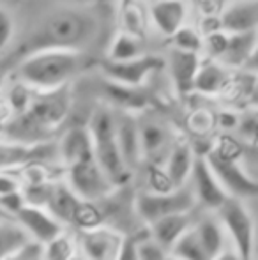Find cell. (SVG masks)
I'll use <instances>...</instances> for the list:
<instances>
[{
  "mask_svg": "<svg viewBox=\"0 0 258 260\" xmlns=\"http://www.w3.org/2000/svg\"><path fill=\"white\" fill-rule=\"evenodd\" d=\"M104 92L114 106L121 108L122 112H138L147 106V96L141 90V87L122 85L114 80L104 78Z\"/></svg>",
  "mask_w": 258,
  "mask_h": 260,
  "instance_id": "obj_25",
  "label": "cell"
},
{
  "mask_svg": "<svg viewBox=\"0 0 258 260\" xmlns=\"http://www.w3.org/2000/svg\"><path fill=\"white\" fill-rule=\"evenodd\" d=\"M193 223L195 221L191 219L190 212H177V214H170V216H165V218L156 219L154 223L149 225V230H151L152 239L161 244L165 250L170 251L173 243H175Z\"/></svg>",
  "mask_w": 258,
  "mask_h": 260,
  "instance_id": "obj_23",
  "label": "cell"
},
{
  "mask_svg": "<svg viewBox=\"0 0 258 260\" xmlns=\"http://www.w3.org/2000/svg\"><path fill=\"white\" fill-rule=\"evenodd\" d=\"M117 260H138L136 239L126 237L124 243H122V246H121V251H119V255H117Z\"/></svg>",
  "mask_w": 258,
  "mask_h": 260,
  "instance_id": "obj_37",
  "label": "cell"
},
{
  "mask_svg": "<svg viewBox=\"0 0 258 260\" xmlns=\"http://www.w3.org/2000/svg\"><path fill=\"white\" fill-rule=\"evenodd\" d=\"M21 188V181L14 175H11L9 172L0 170V197L6 195V193H11L14 189Z\"/></svg>",
  "mask_w": 258,
  "mask_h": 260,
  "instance_id": "obj_36",
  "label": "cell"
},
{
  "mask_svg": "<svg viewBox=\"0 0 258 260\" xmlns=\"http://www.w3.org/2000/svg\"><path fill=\"white\" fill-rule=\"evenodd\" d=\"M14 30H16V25H14L13 14L6 7H0V52H4L7 45L13 41Z\"/></svg>",
  "mask_w": 258,
  "mask_h": 260,
  "instance_id": "obj_33",
  "label": "cell"
},
{
  "mask_svg": "<svg viewBox=\"0 0 258 260\" xmlns=\"http://www.w3.org/2000/svg\"><path fill=\"white\" fill-rule=\"evenodd\" d=\"M30 236L18 221L0 219V260H6L13 253L30 243Z\"/></svg>",
  "mask_w": 258,
  "mask_h": 260,
  "instance_id": "obj_27",
  "label": "cell"
},
{
  "mask_svg": "<svg viewBox=\"0 0 258 260\" xmlns=\"http://www.w3.org/2000/svg\"><path fill=\"white\" fill-rule=\"evenodd\" d=\"M205 157L230 197L246 200L258 195V181L246 174L235 157L221 151H210Z\"/></svg>",
  "mask_w": 258,
  "mask_h": 260,
  "instance_id": "obj_8",
  "label": "cell"
},
{
  "mask_svg": "<svg viewBox=\"0 0 258 260\" xmlns=\"http://www.w3.org/2000/svg\"><path fill=\"white\" fill-rule=\"evenodd\" d=\"M25 206H27V199H25L21 188L0 197V209H4L11 216H16Z\"/></svg>",
  "mask_w": 258,
  "mask_h": 260,
  "instance_id": "obj_34",
  "label": "cell"
},
{
  "mask_svg": "<svg viewBox=\"0 0 258 260\" xmlns=\"http://www.w3.org/2000/svg\"><path fill=\"white\" fill-rule=\"evenodd\" d=\"M196 197L191 184L179 186V188H166L163 191H147L140 193L134 200L136 214L147 225L156 219L165 218L177 212H191L196 206Z\"/></svg>",
  "mask_w": 258,
  "mask_h": 260,
  "instance_id": "obj_5",
  "label": "cell"
},
{
  "mask_svg": "<svg viewBox=\"0 0 258 260\" xmlns=\"http://www.w3.org/2000/svg\"><path fill=\"white\" fill-rule=\"evenodd\" d=\"M221 28L227 32L258 30V0H228L219 13Z\"/></svg>",
  "mask_w": 258,
  "mask_h": 260,
  "instance_id": "obj_14",
  "label": "cell"
},
{
  "mask_svg": "<svg viewBox=\"0 0 258 260\" xmlns=\"http://www.w3.org/2000/svg\"><path fill=\"white\" fill-rule=\"evenodd\" d=\"M202 64V55L182 52V50L172 48L168 55V69L170 78L180 96H188L195 90V78Z\"/></svg>",
  "mask_w": 258,
  "mask_h": 260,
  "instance_id": "obj_15",
  "label": "cell"
},
{
  "mask_svg": "<svg viewBox=\"0 0 258 260\" xmlns=\"http://www.w3.org/2000/svg\"><path fill=\"white\" fill-rule=\"evenodd\" d=\"M248 103L253 110L258 108V75H255V78H253V85H251V90H249Z\"/></svg>",
  "mask_w": 258,
  "mask_h": 260,
  "instance_id": "obj_41",
  "label": "cell"
},
{
  "mask_svg": "<svg viewBox=\"0 0 258 260\" xmlns=\"http://www.w3.org/2000/svg\"><path fill=\"white\" fill-rule=\"evenodd\" d=\"M85 204H87L85 200L80 199L65 184V181H62V182H53L52 193H50V199L46 202V209L65 225V223L80 221L82 219V216L85 214V207H83Z\"/></svg>",
  "mask_w": 258,
  "mask_h": 260,
  "instance_id": "obj_18",
  "label": "cell"
},
{
  "mask_svg": "<svg viewBox=\"0 0 258 260\" xmlns=\"http://www.w3.org/2000/svg\"><path fill=\"white\" fill-rule=\"evenodd\" d=\"M219 2H221V4H225V2H228V0H219Z\"/></svg>",
  "mask_w": 258,
  "mask_h": 260,
  "instance_id": "obj_46",
  "label": "cell"
},
{
  "mask_svg": "<svg viewBox=\"0 0 258 260\" xmlns=\"http://www.w3.org/2000/svg\"><path fill=\"white\" fill-rule=\"evenodd\" d=\"M136 251L138 260H166L170 255L168 250H165L161 244L152 239V236H149L147 239L136 241Z\"/></svg>",
  "mask_w": 258,
  "mask_h": 260,
  "instance_id": "obj_32",
  "label": "cell"
},
{
  "mask_svg": "<svg viewBox=\"0 0 258 260\" xmlns=\"http://www.w3.org/2000/svg\"><path fill=\"white\" fill-rule=\"evenodd\" d=\"M149 16L159 34L172 38L180 27L186 25L188 9L182 0H158L151 6Z\"/></svg>",
  "mask_w": 258,
  "mask_h": 260,
  "instance_id": "obj_20",
  "label": "cell"
},
{
  "mask_svg": "<svg viewBox=\"0 0 258 260\" xmlns=\"http://www.w3.org/2000/svg\"><path fill=\"white\" fill-rule=\"evenodd\" d=\"M173 41V48L182 50V52L200 53L203 52V36L193 27H180L175 34L170 38Z\"/></svg>",
  "mask_w": 258,
  "mask_h": 260,
  "instance_id": "obj_31",
  "label": "cell"
},
{
  "mask_svg": "<svg viewBox=\"0 0 258 260\" xmlns=\"http://www.w3.org/2000/svg\"><path fill=\"white\" fill-rule=\"evenodd\" d=\"M168 253L180 260H212V257L203 248L198 234H196L195 223L173 243V246L170 248Z\"/></svg>",
  "mask_w": 258,
  "mask_h": 260,
  "instance_id": "obj_28",
  "label": "cell"
},
{
  "mask_svg": "<svg viewBox=\"0 0 258 260\" xmlns=\"http://www.w3.org/2000/svg\"><path fill=\"white\" fill-rule=\"evenodd\" d=\"M2 80H4V69H2V66H0V85H2Z\"/></svg>",
  "mask_w": 258,
  "mask_h": 260,
  "instance_id": "obj_42",
  "label": "cell"
},
{
  "mask_svg": "<svg viewBox=\"0 0 258 260\" xmlns=\"http://www.w3.org/2000/svg\"><path fill=\"white\" fill-rule=\"evenodd\" d=\"M230 69L217 60H202L195 78V90L203 96H217L230 87Z\"/></svg>",
  "mask_w": 258,
  "mask_h": 260,
  "instance_id": "obj_21",
  "label": "cell"
},
{
  "mask_svg": "<svg viewBox=\"0 0 258 260\" xmlns=\"http://www.w3.org/2000/svg\"><path fill=\"white\" fill-rule=\"evenodd\" d=\"M82 50L41 48L28 52L16 68V78L35 92H48L71 85L83 69Z\"/></svg>",
  "mask_w": 258,
  "mask_h": 260,
  "instance_id": "obj_3",
  "label": "cell"
},
{
  "mask_svg": "<svg viewBox=\"0 0 258 260\" xmlns=\"http://www.w3.org/2000/svg\"><path fill=\"white\" fill-rule=\"evenodd\" d=\"M94 144V156L115 188H121L131 179L133 172L126 165L117 144V115L110 108H96L87 124Z\"/></svg>",
  "mask_w": 258,
  "mask_h": 260,
  "instance_id": "obj_4",
  "label": "cell"
},
{
  "mask_svg": "<svg viewBox=\"0 0 258 260\" xmlns=\"http://www.w3.org/2000/svg\"><path fill=\"white\" fill-rule=\"evenodd\" d=\"M255 255L258 257V244H256V248H255Z\"/></svg>",
  "mask_w": 258,
  "mask_h": 260,
  "instance_id": "obj_44",
  "label": "cell"
},
{
  "mask_svg": "<svg viewBox=\"0 0 258 260\" xmlns=\"http://www.w3.org/2000/svg\"><path fill=\"white\" fill-rule=\"evenodd\" d=\"M195 230L198 234L200 241H202L203 248L207 250V253L210 257H216L217 253L225 250V248L230 246V239H228V234L225 230L223 221L219 219V216L209 214L203 216L202 219L195 221Z\"/></svg>",
  "mask_w": 258,
  "mask_h": 260,
  "instance_id": "obj_24",
  "label": "cell"
},
{
  "mask_svg": "<svg viewBox=\"0 0 258 260\" xmlns=\"http://www.w3.org/2000/svg\"><path fill=\"white\" fill-rule=\"evenodd\" d=\"M71 105L69 85L48 92H35L28 108L9 120L4 138L27 145L43 144L65 120Z\"/></svg>",
  "mask_w": 258,
  "mask_h": 260,
  "instance_id": "obj_2",
  "label": "cell"
},
{
  "mask_svg": "<svg viewBox=\"0 0 258 260\" xmlns=\"http://www.w3.org/2000/svg\"><path fill=\"white\" fill-rule=\"evenodd\" d=\"M145 53L143 45H141L140 36L133 34L129 30H121L112 41L108 48V60H129L138 55Z\"/></svg>",
  "mask_w": 258,
  "mask_h": 260,
  "instance_id": "obj_29",
  "label": "cell"
},
{
  "mask_svg": "<svg viewBox=\"0 0 258 260\" xmlns=\"http://www.w3.org/2000/svg\"><path fill=\"white\" fill-rule=\"evenodd\" d=\"M166 260H180V258H177V257H173V255H168V258Z\"/></svg>",
  "mask_w": 258,
  "mask_h": 260,
  "instance_id": "obj_43",
  "label": "cell"
},
{
  "mask_svg": "<svg viewBox=\"0 0 258 260\" xmlns=\"http://www.w3.org/2000/svg\"><path fill=\"white\" fill-rule=\"evenodd\" d=\"M14 218L27 230L30 239L39 244H46L48 241L55 239L57 236L65 232L64 223L57 216H53L48 209L41 206L27 204Z\"/></svg>",
  "mask_w": 258,
  "mask_h": 260,
  "instance_id": "obj_12",
  "label": "cell"
},
{
  "mask_svg": "<svg viewBox=\"0 0 258 260\" xmlns=\"http://www.w3.org/2000/svg\"><path fill=\"white\" fill-rule=\"evenodd\" d=\"M57 156L64 168L72 167L87 159H94V144L90 138L89 127L76 126L71 127L67 133L60 138L57 145Z\"/></svg>",
  "mask_w": 258,
  "mask_h": 260,
  "instance_id": "obj_13",
  "label": "cell"
},
{
  "mask_svg": "<svg viewBox=\"0 0 258 260\" xmlns=\"http://www.w3.org/2000/svg\"><path fill=\"white\" fill-rule=\"evenodd\" d=\"M50 156H52V147L46 142L27 145L0 138V170L9 172L11 168L25 167V165L46 159Z\"/></svg>",
  "mask_w": 258,
  "mask_h": 260,
  "instance_id": "obj_17",
  "label": "cell"
},
{
  "mask_svg": "<svg viewBox=\"0 0 258 260\" xmlns=\"http://www.w3.org/2000/svg\"><path fill=\"white\" fill-rule=\"evenodd\" d=\"M258 30L251 32H228V43L217 62L228 69H244L256 45Z\"/></svg>",
  "mask_w": 258,
  "mask_h": 260,
  "instance_id": "obj_22",
  "label": "cell"
},
{
  "mask_svg": "<svg viewBox=\"0 0 258 260\" xmlns=\"http://www.w3.org/2000/svg\"><path fill=\"white\" fill-rule=\"evenodd\" d=\"M190 184L195 191L196 202L202 204V206L205 209H209V211L216 212L217 209L230 199V195H228L227 189L223 188L219 179L216 177V174H214V170L210 168L205 156L195 157L193 170H191V175H190Z\"/></svg>",
  "mask_w": 258,
  "mask_h": 260,
  "instance_id": "obj_10",
  "label": "cell"
},
{
  "mask_svg": "<svg viewBox=\"0 0 258 260\" xmlns=\"http://www.w3.org/2000/svg\"><path fill=\"white\" fill-rule=\"evenodd\" d=\"M11 119H13V110H11L9 103L6 101V98H2L0 100V138H4L6 127Z\"/></svg>",
  "mask_w": 258,
  "mask_h": 260,
  "instance_id": "obj_38",
  "label": "cell"
},
{
  "mask_svg": "<svg viewBox=\"0 0 258 260\" xmlns=\"http://www.w3.org/2000/svg\"><path fill=\"white\" fill-rule=\"evenodd\" d=\"M242 71H248V73H253V75H258V36H256V45H255V50H253L251 57L249 60L246 62L244 69Z\"/></svg>",
  "mask_w": 258,
  "mask_h": 260,
  "instance_id": "obj_39",
  "label": "cell"
},
{
  "mask_svg": "<svg viewBox=\"0 0 258 260\" xmlns=\"http://www.w3.org/2000/svg\"><path fill=\"white\" fill-rule=\"evenodd\" d=\"M64 181L76 195L85 202H96V200L106 199L115 193V186L103 172L99 163L94 159H87L76 163L72 167L64 168Z\"/></svg>",
  "mask_w": 258,
  "mask_h": 260,
  "instance_id": "obj_7",
  "label": "cell"
},
{
  "mask_svg": "<svg viewBox=\"0 0 258 260\" xmlns=\"http://www.w3.org/2000/svg\"><path fill=\"white\" fill-rule=\"evenodd\" d=\"M103 76L122 85L141 87L149 76L165 68V58L158 55L141 53L129 60H108L103 66Z\"/></svg>",
  "mask_w": 258,
  "mask_h": 260,
  "instance_id": "obj_9",
  "label": "cell"
},
{
  "mask_svg": "<svg viewBox=\"0 0 258 260\" xmlns=\"http://www.w3.org/2000/svg\"><path fill=\"white\" fill-rule=\"evenodd\" d=\"M212 260H242V258H241V255H239L237 251H235V248L230 244V246L225 248V250L221 251V253H217Z\"/></svg>",
  "mask_w": 258,
  "mask_h": 260,
  "instance_id": "obj_40",
  "label": "cell"
},
{
  "mask_svg": "<svg viewBox=\"0 0 258 260\" xmlns=\"http://www.w3.org/2000/svg\"><path fill=\"white\" fill-rule=\"evenodd\" d=\"M76 248H78V243L71 236L62 232L55 239L43 244L41 260H75Z\"/></svg>",
  "mask_w": 258,
  "mask_h": 260,
  "instance_id": "obj_30",
  "label": "cell"
},
{
  "mask_svg": "<svg viewBox=\"0 0 258 260\" xmlns=\"http://www.w3.org/2000/svg\"><path fill=\"white\" fill-rule=\"evenodd\" d=\"M117 144L126 165L133 172L143 161L141 154L140 122L133 115V112H122L117 115Z\"/></svg>",
  "mask_w": 258,
  "mask_h": 260,
  "instance_id": "obj_16",
  "label": "cell"
},
{
  "mask_svg": "<svg viewBox=\"0 0 258 260\" xmlns=\"http://www.w3.org/2000/svg\"><path fill=\"white\" fill-rule=\"evenodd\" d=\"M41 257H43V244L30 241L21 250H18L16 253H13L6 260H41Z\"/></svg>",
  "mask_w": 258,
  "mask_h": 260,
  "instance_id": "obj_35",
  "label": "cell"
},
{
  "mask_svg": "<svg viewBox=\"0 0 258 260\" xmlns=\"http://www.w3.org/2000/svg\"><path fill=\"white\" fill-rule=\"evenodd\" d=\"M217 216L223 221L230 244L242 260H253L256 248V229L251 212L241 199H230L217 209Z\"/></svg>",
  "mask_w": 258,
  "mask_h": 260,
  "instance_id": "obj_6",
  "label": "cell"
},
{
  "mask_svg": "<svg viewBox=\"0 0 258 260\" xmlns=\"http://www.w3.org/2000/svg\"><path fill=\"white\" fill-rule=\"evenodd\" d=\"M140 138H141V154L143 159H154L168 147L170 135L159 122L149 120L140 122Z\"/></svg>",
  "mask_w": 258,
  "mask_h": 260,
  "instance_id": "obj_26",
  "label": "cell"
},
{
  "mask_svg": "<svg viewBox=\"0 0 258 260\" xmlns=\"http://www.w3.org/2000/svg\"><path fill=\"white\" fill-rule=\"evenodd\" d=\"M255 117H256V119H258V108L255 110Z\"/></svg>",
  "mask_w": 258,
  "mask_h": 260,
  "instance_id": "obj_45",
  "label": "cell"
},
{
  "mask_svg": "<svg viewBox=\"0 0 258 260\" xmlns=\"http://www.w3.org/2000/svg\"><path fill=\"white\" fill-rule=\"evenodd\" d=\"M99 32V18L89 7L59 6L50 9L35 25L27 41V50L67 48L82 50Z\"/></svg>",
  "mask_w": 258,
  "mask_h": 260,
  "instance_id": "obj_1",
  "label": "cell"
},
{
  "mask_svg": "<svg viewBox=\"0 0 258 260\" xmlns=\"http://www.w3.org/2000/svg\"><path fill=\"white\" fill-rule=\"evenodd\" d=\"M195 154L188 142L180 140L170 147V152L165 161V177L168 188H179L190 182V175L193 170Z\"/></svg>",
  "mask_w": 258,
  "mask_h": 260,
  "instance_id": "obj_19",
  "label": "cell"
},
{
  "mask_svg": "<svg viewBox=\"0 0 258 260\" xmlns=\"http://www.w3.org/2000/svg\"><path fill=\"white\" fill-rule=\"evenodd\" d=\"M126 237L108 226L83 229L78 237V250L85 260H117Z\"/></svg>",
  "mask_w": 258,
  "mask_h": 260,
  "instance_id": "obj_11",
  "label": "cell"
}]
</instances>
